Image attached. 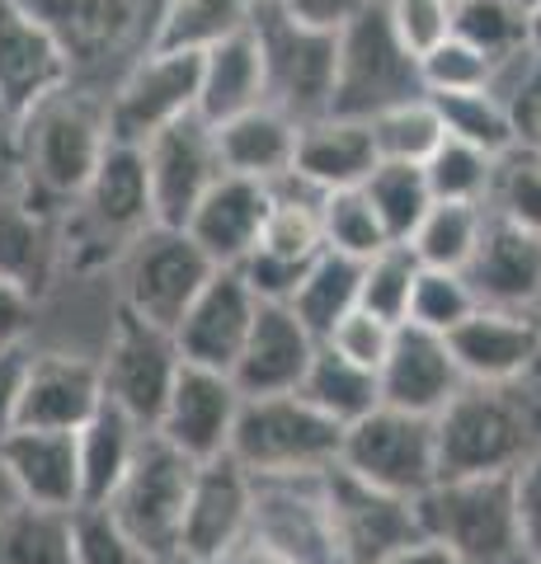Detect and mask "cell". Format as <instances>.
I'll use <instances>...</instances> for the list:
<instances>
[{
  "label": "cell",
  "instance_id": "d4e9b609",
  "mask_svg": "<svg viewBox=\"0 0 541 564\" xmlns=\"http://www.w3.org/2000/svg\"><path fill=\"white\" fill-rule=\"evenodd\" d=\"M264 217H269V184L246 180V174H221L198 198V207L188 212L184 231L217 269H236L259 245Z\"/></svg>",
  "mask_w": 541,
  "mask_h": 564
},
{
  "label": "cell",
  "instance_id": "be15d7a7",
  "mask_svg": "<svg viewBox=\"0 0 541 564\" xmlns=\"http://www.w3.org/2000/svg\"><path fill=\"white\" fill-rule=\"evenodd\" d=\"M522 564H541V560H522Z\"/></svg>",
  "mask_w": 541,
  "mask_h": 564
},
{
  "label": "cell",
  "instance_id": "8d00e7d4",
  "mask_svg": "<svg viewBox=\"0 0 541 564\" xmlns=\"http://www.w3.org/2000/svg\"><path fill=\"white\" fill-rule=\"evenodd\" d=\"M363 198L372 203L381 231L391 240L405 245L410 231L419 226V217L433 207V193H429V180H424V165H410V161H377L372 174L358 184Z\"/></svg>",
  "mask_w": 541,
  "mask_h": 564
},
{
  "label": "cell",
  "instance_id": "7a4b0ae2",
  "mask_svg": "<svg viewBox=\"0 0 541 564\" xmlns=\"http://www.w3.org/2000/svg\"><path fill=\"white\" fill-rule=\"evenodd\" d=\"M433 429L443 475H513L541 447V381H466Z\"/></svg>",
  "mask_w": 541,
  "mask_h": 564
},
{
  "label": "cell",
  "instance_id": "9c48e42d",
  "mask_svg": "<svg viewBox=\"0 0 541 564\" xmlns=\"http://www.w3.org/2000/svg\"><path fill=\"white\" fill-rule=\"evenodd\" d=\"M217 273V263L207 259L184 226H161L151 221L142 236L128 240V250L118 254V282H123V311L142 315L151 325L174 329L184 306L198 296V288Z\"/></svg>",
  "mask_w": 541,
  "mask_h": 564
},
{
  "label": "cell",
  "instance_id": "f1b7e54d",
  "mask_svg": "<svg viewBox=\"0 0 541 564\" xmlns=\"http://www.w3.org/2000/svg\"><path fill=\"white\" fill-rule=\"evenodd\" d=\"M269 104L264 95V57H259L255 29H236L231 39H221L203 52L198 62V118L203 122H226L246 109Z\"/></svg>",
  "mask_w": 541,
  "mask_h": 564
},
{
  "label": "cell",
  "instance_id": "d6986e66",
  "mask_svg": "<svg viewBox=\"0 0 541 564\" xmlns=\"http://www.w3.org/2000/svg\"><path fill=\"white\" fill-rule=\"evenodd\" d=\"M377 386H381V404L433 419V414H443V404L466 386V377L447 348V334L400 325L387 358L377 367Z\"/></svg>",
  "mask_w": 541,
  "mask_h": 564
},
{
  "label": "cell",
  "instance_id": "603a6c76",
  "mask_svg": "<svg viewBox=\"0 0 541 564\" xmlns=\"http://www.w3.org/2000/svg\"><path fill=\"white\" fill-rule=\"evenodd\" d=\"M321 339L292 315V306L259 302L255 325L246 334V348L231 367V381L240 395H288L302 386Z\"/></svg>",
  "mask_w": 541,
  "mask_h": 564
},
{
  "label": "cell",
  "instance_id": "c3c4849f",
  "mask_svg": "<svg viewBox=\"0 0 541 564\" xmlns=\"http://www.w3.org/2000/svg\"><path fill=\"white\" fill-rule=\"evenodd\" d=\"M396 329H400V325H391V321H381V315L354 306L335 329L325 334L321 344H329L335 352H344L348 362L372 367V372H377L381 358H387V348H391V339H396Z\"/></svg>",
  "mask_w": 541,
  "mask_h": 564
},
{
  "label": "cell",
  "instance_id": "4dcf8cb0",
  "mask_svg": "<svg viewBox=\"0 0 541 564\" xmlns=\"http://www.w3.org/2000/svg\"><path fill=\"white\" fill-rule=\"evenodd\" d=\"M151 429H142L128 410L104 400L99 410L76 429V462H80V503H104L128 475L137 447Z\"/></svg>",
  "mask_w": 541,
  "mask_h": 564
},
{
  "label": "cell",
  "instance_id": "7dc6e473",
  "mask_svg": "<svg viewBox=\"0 0 541 564\" xmlns=\"http://www.w3.org/2000/svg\"><path fill=\"white\" fill-rule=\"evenodd\" d=\"M419 80L424 95H457V90H480L490 80V57L480 47H470L457 33H447L439 47H429L419 57Z\"/></svg>",
  "mask_w": 541,
  "mask_h": 564
},
{
  "label": "cell",
  "instance_id": "11a10c76",
  "mask_svg": "<svg viewBox=\"0 0 541 564\" xmlns=\"http://www.w3.org/2000/svg\"><path fill=\"white\" fill-rule=\"evenodd\" d=\"M33 296L24 288L0 278V344H24V334L33 325Z\"/></svg>",
  "mask_w": 541,
  "mask_h": 564
},
{
  "label": "cell",
  "instance_id": "ffe728a7",
  "mask_svg": "<svg viewBox=\"0 0 541 564\" xmlns=\"http://www.w3.org/2000/svg\"><path fill=\"white\" fill-rule=\"evenodd\" d=\"M466 381H528L541 362V315L476 306L447 334Z\"/></svg>",
  "mask_w": 541,
  "mask_h": 564
},
{
  "label": "cell",
  "instance_id": "f546056e",
  "mask_svg": "<svg viewBox=\"0 0 541 564\" xmlns=\"http://www.w3.org/2000/svg\"><path fill=\"white\" fill-rule=\"evenodd\" d=\"M296 128L283 109L273 104H259V109H246L236 118L217 122V151H221V165L226 174H246V180L269 184L278 174L292 170V155H296Z\"/></svg>",
  "mask_w": 541,
  "mask_h": 564
},
{
  "label": "cell",
  "instance_id": "8992f818",
  "mask_svg": "<svg viewBox=\"0 0 541 564\" xmlns=\"http://www.w3.org/2000/svg\"><path fill=\"white\" fill-rule=\"evenodd\" d=\"M194 470H198V462H188L184 452H174L165 437L147 433L142 447H137V456H132L128 475L118 480V489L109 494V499H104L113 522L137 541V551H142L151 564L174 560Z\"/></svg>",
  "mask_w": 541,
  "mask_h": 564
},
{
  "label": "cell",
  "instance_id": "db71d44e",
  "mask_svg": "<svg viewBox=\"0 0 541 564\" xmlns=\"http://www.w3.org/2000/svg\"><path fill=\"white\" fill-rule=\"evenodd\" d=\"M278 10L296 24H311V29H325V33H339L354 14L368 6V0H273Z\"/></svg>",
  "mask_w": 541,
  "mask_h": 564
},
{
  "label": "cell",
  "instance_id": "680465c9",
  "mask_svg": "<svg viewBox=\"0 0 541 564\" xmlns=\"http://www.w3.org/2000/svg\"><path fill=\"white\" fill-rule=\"evenodd\" d=\"M226 564H288V560H278V555H269V551H259L255 541H246V545H240V551H236L231 560H226Z\"/></svg>",
  "mask_w": 541,
  "mask_h": 564
},
{
  "label": "cell",
  "instance_id": "f907efd6",
  "mask_svg": "<svg viewBox=\"0 0 541 564\" xmlns=\"http://www.w3.org/2000/svg\"><path fill=\"white\" fill-rule=\"evenodd\" d=\"M311 269V263H296V259H283V254H269V250H250L246 259L236 263V273L250 282V292L259 296V302H278L288 306L296 282H302V273Z\"/></svg>",
  "mask_w": 541,
  "mask_h": 564
},
{
  "label": "cell",
  "instance_id": "6f0895ef",
  "mask_svg": "<svg viewBox=\"0 0 541 564\" xmlns=\"http://www.w3.org/2000/svg\"><path fill=\"white\" fill-rule=\"evenodd\" d=\"M14 184V122L0 113V188Z\"/></svg>",
  "mask_w": 541,
  "mask_h": 564
},
{
  "label": "cell",
  "instance_id": "bcb514c9",
  "mask_svg": "<svg viewBox=\"0 0 541 564\" xmlns=\"http://www.w3.org/2000/svg\"><path fill=\"white\" fill-rule=\"evenodd\" d=\"M72 555L76 564H151L104 503L72 508Z\"/></svg>",
  "mask_w": 541,
  "mask_h": 564
},
{
  "label": "cell",
  "instance_id": "484cf974",
  "mask_svg": "<svg viewBox=\"0 0 541 564\" xmlns=\"http://www.w3.org/2000/svg\"><path fill=\"white\" fill-rule=\"evenodd\" d=\"M0 456L20 503L33 508H80V462H76V433L62 429H10L0 437Z\"/></svg>",
  "mask_w": 541,
  "mask_h": 564
},
{
  "label": "cell",
  "instance_id": "5b68a950",
  "mask_svg": "<svg viewBox=\"0 0 541 564\" xmlns=\"http://www.w3.org/2000/svg\"><path fill=\"white\" fill-rule=\"evenodd\" d=\"M424 95L419 80V57L396 39L387 6L368 0L354 20L335 33V90H329V113L339 118H377L400 99Z\"/></svg>",
  "mask_w": 541,
  "mask_h": 564
},
{
  "label": "cell",
  "instance_id": "f5cc1de1",
  "mask_svg": "<svg viewBox=\"0 0 541 564\" xmlns=\"http://www.w3.org/2000/svg\"><path fill=\"white\" fill-rule=\"evenodd\" d=\"M24 372H29V344H0V437L20 423Z\"/></svg>",
  "mask_w": 541,
  "mask_h": 564
},
{
  "label": "cell",
  "instance_id": "52a82bcc",
  "mask_svg": "<svg viewBox=\"0 0 541 564\" xmlns=\"http://www.w3.org/2000/svg\"><path fill=\"white\" fill-rule=\"evenodd\" d=\"M250 29L264 57V95L273 109H283L292 122H311L329 113L335 90V33L288 20L273 0H255Z\"/></svg>",
  "mask_w": 541,
  "mask_h": 564
},
{
  "label": "cell",
  "instance_id": "e7e4bbea",
  "mask_svg": "<svg viewBox=\"0 0 541 564\" xmlns=\"http://www.w3.org/2000/svg\"><path fill=\"white\" fill-rule=\"evenodd\" d=\"M537 377H541V362H537Z\"/></svg>",
  "mask_w": 541,
  "mask_h": 564
},
{
  "label": "cell",
  "instance_id": "74e56055",
  "mask_svg": "<svg viewBox=\"0 0 541 564\" xmlns=\"http://www.w3.org/2000/svg\"><path fill=\"white\" fill-rule=\"evenodd\" d=\"M485 212L541 236V147H522V141H513L504 155H495Z\"/></svg>",
  "mask_w": 541,
  "mask_h": 564
},
{
  "label": "cell",
  "instance_id": "8fae6325",
  "mask_svg": "<svg viewBox=\"0 0 541 564\" xmlns=\"http://www.w3.org/2000/svg\"><path fill=\"white\" fill-rule=\"evenodd\" d=\"M325 503H329V527H335L339 564H381L387 555L424 541L419 499H400V494L358 480L339 462L325 470Z\"/></svg>",
  "mask_w": 541,
  "mask_h": 564
},
{
  "label": "cell",
  "instance_id": "f35d334b",
  "mask_svg": "<svg viewBox=\"0 0 541 564\" xmlns=\"http://www.w3.org/2000/svg\"><path fill=\"white\" fill-rule=\"evenodd\" d=\"M372 141H377V155L381 161H410V165H424L443 132V118L433 109L429 95H414V99H400L391 109H381L377 118H368Z\"/></svg>",
  "mask_w": 541,
  "mask_h": 564
},
{
  "label": "cell",
  "instance_id": "03108f58",
  "mask_svg": "<svg viewBox=\"0 0 541 564\" xmlns=\"http://www.w3.org/2000/svg\"><path fill=\"white\" fill-rule=\"evenodd\" d=\"M452 6H457V0H452Z\"/></svg>",
  "mask_w": 541,
  "mask_h": 564
},
{
  "label": "cell",
  "instance_id": "83f0119b",
  "mask_svg": "<svg viewBox=\"0 0 541 564\" xmlns=\"http://www.w3.org/2000/svg\"><path fill=\"white\" fill-rule=\"evenodd\" d=\"M62 269V217H47L20 198V188H0V278L24 288L33 302L52 288Z\"/></svg>",
  "mask_w": 541,
  "mask_h": 564
},
{
  "label": "cell",
  "instance_id": "9f6ffc18",
  "mask_svg": "<svg viewBox=\"0 0 541 564\" xmlns=\"http://www.w3.org/2000/svg\"><path fill=\"white\" fill-rule=\"evenodd\" d=\"M381 564H462L457 555L447 551V545H439V541H414V545H405V551H396V555H387Z\"/></svg>",
  "mask_w": 541,
  "mask_h": 564
},
{
  "label": "cell",
  "instance_id": "277c9868",
  "mask_svg": "<svg viewBox=\"0 0 541 564\" xmlns=\"http://www.w3.org/2000/svg\"><path fill=\"white\" fill-rule=\"evenodd\" d=\"M344 429L325 419L296 391L288 395H246L236 414L231 452L255 480H292V475H325L339 462Z\"/></svg>",
  "mask_w": 541,
  "mask_h": 564
},
{
  "label": "cell",
  "instance_id": "7bdbcfd3",
  "mask_svg": "<svg viewBox=\"0 0 541 564\" xmlns=\"http://www.w3.org/2000/svg\"><path fill=\"white\" fill-rule=\"evenodd\" d=\"M321 236L325 250H339L348 259H372L391 236L381 231L372 203L363 198V188H335L321 198Z\"/></svg>",
  "mask_w": 541,
  "mask_h": 564
},
{
  "label": "cell",
  "instance_id": "b9f144b4",
  "mask_svg": "<svg viewBox=\"0 0 541 564\" xmlns=\"http://www.w3.org/2000/svg\"><path fill=\"white\" fill-rule=\"evenodd\" d=\"M452 33L480 47L490 62L528 47V10L513 0H457L452 6Z\"/></svg>",
  "mask_w": 541,
  "mask_h": 564
},
{
  "label": "cell",
  "instance_id": "2e32d148",
  "mask_svg": "<svg viewBox=\"0 0 541 564\" xmlns=\"http://www.w3.org/2000/svg\"><path fill=\"white\" fill-rule=\"evenodd\" d=\"M142 155L151 180V212L161 226H184L203 193L226 174L213 122H203L198 113L161 128L142 147Z\"/></svg>",
  "mask_w": 541,
  "mask_h": 564
},
{
  "label": "cell",
  "instance_id": "d6a6232c",
  "mask_svg": "<svg viewBox=\"0 0 541 564\" xmlns=\"http://www.w3.org/2000/svg\"><path fill=\"white\" fill-rule=\"evenodd\" d=\"M358 278H363V259H348L339 250H321L311 259V269L302 273V282H296L288 306L316 339H325V334L358 306Z\"/></svg>",
  "mask_w": 541,
  "mask_h": 564
},
{
  "label": "cell",
  "instance_id": "44dd1931",
  "mask_svg": "<svg viewBox=\"0 0 541 564\" xmlns=\"http://www.w3.org/2000/svg\"><path fill=\"white\" fill-rule=\"evenodd\" d=\"M24 6L62 43L72 76L99 70L109 57L128 52L147 20V0H24Z\"/></svg>",
  "mask_w": 541,
  "mask_h": 564
},
{
  "label": "cell",
  "instance_id": "ac0fdd59",
  "mask_svg": "<svg viewBox=\"0 0 541 564\" xmlns=\"http://www.w3.org/2000/svg\"><path fill=\"white\" fill-rule=\"evenodd\" d=\"M255 311H259V296L250 292V282L236 269H217L198 288L194 302L184 306L180 325H174L180 358L194 367H213V372H231L255 325Z\"/></svg>",
  "mask_w": 541,
  "mask_h": 564
},
{
  "label": "cell",
  "instance_id": "003e7915",
  "mask_svg": "<svg viewBox=\"0 0 541 564\" xmlns=\"http://www.w3.org/2000/svg\"><path fill=\"white\" fill-rule=\"evenodd\" d=\"M537 381H541V377H537Z\"/></svg>",
  "mask_w": 541,
  "mask_h": 564
},
{
  "label": "cell",
  "instance_id": "816d5d0a",
  "mask_svg": "<svg viewBox=\"0 0 541 564\" xmlns=\"http://www.w3.org/2000/svg\"><path fill=\"white\" fill-rule=\"evenodd\" d=\"M513 508L528 560H541V447L513 470Z\"/></svg>",
  "mask_w": 541,
  "mask_h": 564
},
{
  "label": "cell",
  "instance_id": "9a60e30c",
  "mask_svg": "<svg viewBox=\"0 0 541 564\" xmlns=\"http://www.w3.org/2000/svg\"><path fill=\"white\" fill-rule=\"evenodd\" d=\"M240 395L231 372H213V367H194L184 362L174 377L170 395L155 414L151 433L165 437L174 452H184L188 462H217L231 452V433H236V414H240Z\"/></svg>",
  "mask_w": 541,
  "mask_h": 564
},
{
  "label": "cell",
  "instance_id": "60d3db41",
  "mask_svg": "<svg viewBox=\"0 0 541 564\" xmlns=\"http://www.w3.org/2000/svg\"><path fill=\"white\" fill-rule=\"evenodd\" d=\"M414 278H419V259L410 245H381L372 259H363V278H358V306L381 315L391 325H405V311H410V292H414Z\"/></svg>",
  "mask_w": 541,
  "mask_h": 564
},
{
  "label": "cell",
  "instance_id": "7402d4cb",
  "mask_svg": "<svg viewBox=\"0 0 541 564\" xmlns=\"http://www.w3.org/2000/svg\"><path fill=\"white\" fill-rule=\"evenodd\" d=\"M104 404V377L99 358L85 352H29L24 395H20V423L14 429H62L76 433L85 419Z\"/></svg>",
  "mask_w": 541,
  "mask_h": 564
},
{
  "label": "cell",
  "instance_id": "d590c367",
  "mask_svg": "<svg viewBox=\"0 0 541 564\" xmlns=\"http://www.w3.org/2000/svg\"><path fill=\"white\" fill-rule=\"evenodd\" d=\"M0 564H76L72 513L14 503L0 518Z\"/></svg>",
  "mask_w": 541,
  "mask_h": 564
},
{
  "label": "cell",
  "instance_id": "3957f363",
  "mask_svg": "<svg viewBox=\"0 0 541 564\" xmlns=\"http://www.w3.org/2000/svg\"><path fill=\"white\" fill-rule=\"evenodd\" d=\"M424 536L447 545L462 564H522L513 475H443L419 494Z\"/></svg>",
  "mask_w": 541,
  "mask_h": 564
},
{
  "label": "cell",
  "instance_id": "e575fe53",
  "mask_svg": "<svg viewBox=\"0 0 541 564\" xmlns=\"http://www.w3.org/2000/svg\"><path fill=\"white\" fill-rule=\"evenodd\" d=\"M485 203H447V198H433V207L419 217V226L410 231V250L424 269H466L476 245L485 236Z\"/></svg>",
  "mask_w": 541,
  "mask_h": 564
},
{
  "label": "cell",
  "instance_id": "6125c7cd",
  "mask_svg": "<svg viewBox=\"0 0 541 564\" xmlns=\"http://www.w3.org/2000/svg\"><path fill=\"white\" fill-rule=\"evenodd\" d=\"M513 6H522V10H532V6H537V0H513Z\"/></svg>",
  "mask_w": 541,
  "mask_h": 564
},
{
  "label": "cell",
  "instance_id": "ab89813d",
  "mask_svg": "<svg viewBox=\"0 0 541 564\" xmlns=\"http://www.w3.org/2000/svg\"><path fill=\"white\" fill-rule=\"evenodd\" d=\"M429 99H433V109H439V118H443V132L466 141V147L504 155L518 141L509 109H504L485 85L480 90H457V95H429Z\"/></svg>",
  "mask_w": 541,
  "mask_h": 564
},
{
  "label": "cell",
  "instance_id": "ba28073f",
  "mask_svg": "<svg viewBox=\"0 0 541 564\" xmlns=\"http://www.w3.org/2000/svg\"><path fill=\"white\" fill-rule=\"evenodd\" d=\"M339 466L400 499H419L439 485V429L424 414H405L377 404L372 414L348 423L339 437Z\"/></svg>",
  "mask_w": 541,
  "mask_h": 564
},
{
  "label": "cell",
  "instance_id": "681fc988",
  "mask_svg": "<svg viewBox=\"0 0 541 564\" xmlns=\"http://www.w3.org/2000/svg\"><path fill=\"white\" fill-rule=\"evenodd\" d=\"M396 39L405 43L414 57H424L429 47H439L452 33V0H381Z\"/></svg>",
  "mask_w": 541,
  "mask_h": 564
},
{
  "label": "cell",
  "instance_id": "1f68e13d",
  "mask_svg": "<svg viewBox=\"0 0 541 564\" xmlns=\"http://www.w3.org/2000/svg\"><path fill=\"white\" fill-rule=\"evenodd\" d=\"M296 395L311 400L325 419H335L339 429H348V423H358L363 414H372L381 404V386H377L372 367L348 362L344 352L321 344L316 358H311V367H306L302 386H296Z\"/></svg>",
  "mask_w": 541,
  "mask_h": 564
},
{
  "label": "cell",
  "instance_id": "30bf717a",
  "mask_svg": "<svg viewBox=\"0 0 541 564\" xmlns=\"http://www.w3.org/2000/svg\"><path fill=\"white\" fill-rule=\"evenodd\" d=\"M198 62H203V52L147 47L128 66V76L113 85V95L104 99L109 141L147 147L161 128L198 113Z\"/></svg>",
  "mask_w": 541,
  "mask_h": 564
},
{
  "label": "cell",
  "instance_id": "6da1fadb",
  "mask_svg": "<svg viewBox=\"0 0 541 564\" xmlns=\"http://www.w3.org/2000/svg\"><path fill=\"white\" fill-rule=\"evenodd\" d=\"M104 147H109L104 99L85 95L76 80L62 85L14 122V188L47 217H62L90 184Z\"/></svg>",
  "mask_w": 541,
  "mask_h": 564
},
{
  "label": "cell",
  "instance_id": "7c38bea8",
  "mask_svg": "<svg viewBox=\"0 0 541 564\" xmlns=\"http://www.w3.org/2000/svg\"><path fill=\"white\" fill-rule=\"evenodd\" d=\"M180 367H184V358H180V344H174V329L151 325L142 315L118 306L109 344H104V358H99L104 400H113L118 410H128L142 429H151L174 377H180Z\"/></svg>",
  "mask_w": 541,
  "mask_h": 564
},
{
  "label": "cell",
  "instance_id": "4fadbf2b",
  "mask_svg": "<svg viewBox=\"0 0 541 564\" xmlns=\"http://www.w3.org/2000/svg\"><path fill=\"white\" fill-rule=\"evenodd\" d=\"M250 513H255V475L236 456H217L194 470L180 522V564H226L240 545L250 541Z\"/></svg>",
  "mask_w": 541,
  "mask_h": 564
},
{
  "label": "cell",
  "instance_id": "5bb4252c",
  "mask_svg": "<svg viewBox=\"0 0 541 564\" xmlns=\"http://www.w3.org/2000/svg\"><path fill=\"white\" fill-rule=\"evenodd\" d=\"M250 541L288 564H339L335 527H329V503H325V475L255 480Z\"/></svg>",
  "mask_w": 541,
  "mask_h": 564
},
{
  "label": "cell",
  "instance_id": "94428289",
  "mask_svg": "<svg viewBox=\"0 0 541 564\" xmlns=\"http://www.w3.org/2000/svg\"><path fill=\"white\" fill-rule=\"evenodd\" d=\"M528 47H537V52H541V0L528 10Z\"/></svg>",
  "mask_w": 541,
  "mask_h": 564
},
{
  "label": "cell",
  "instance_id": "836d02e7",
  "mask_svg": "<svg viewBox=\"0 0 541 564\" xmlns=\"http://www.w3.org/2000/svg\"><path fill=\"white\" fill-rule=\"evenodd\" d=\"M250 10H255V0H165L147 47L207 52L213 43L231 39L236 29H246Z\"/></svg>",
  "mask_w": 541,
  "mask_h": 564
},
{
  "label": "cell",
  "instance_id": "e0dca14e",
  "mask_svg": "<svg viewBox=\"0 0 541 564\" xmlns=\"http://www.w3.org/2000/svg\"><path fill=\"white\" fill-rule=\"evenodd\" d=\"M72 80V62L39 14L24 0H0V113L20 122Z\"/></svg>",
  "mask_w": 541,
  "mask_h": 564
},
{
  "label": "cell",
  "instance_id": "ee69618b",
  "mask_svg": "<svg viewBox=\"0 0 541 564\" xmlns=\"http://www.w3.org/2000/svg\"><path fill=\"white\" fill-rule=\"evenodd\" d=\"M490 174H495V155L480 147H466L457 137H443L439 151L424 161L429 193L433 198H447V203H485Z\"/></svg>",
  "mask_w": 541,
  "mask_h": 564
},
{
  "label": "cell",
  "instance_id": "91938a15",
  "mask_svg": "<svg viewBox=\"0 0 541 564\" xmlns=\"http://www.w3.org/2000/svg\"><path fill=\"white\" fill-rule=\"evenodd\" d=\"M20 503V489H14V480H10V470H6V456H0V518L10 513V508Z\"/></svg>",
  "mask_w": 541,
  "mask_h": 564
},
{
  "label": "cell",
  "instance_id": "4316f807",
  "mask_svg": "<svg viewBox=\"0 0 541 564\" xmlns=\"http://www.w3.org/2000/svg\"><path fill=\"white\" fill-rule=\"evenodd\" d=\"M381 161L372 128L363 118H339V113H321L296 128V155L292 170L306 184H316L321 193L335 188H358Z\"/></svg>",
  "mask_w": 541,
  "mask_h": 564
},
{
  "label": "cell",
  "instance_id": "f6af8a7d",
  "mask_svg": "<svg viewBox=\"0 0 541 564\" xmlns=\"http://www.w3.org/2000/svg\"><path fill=\"white\" fill-rule=\"evenodd\" d=\"M476 306L480 302H476V292H470L466 273H457V269H424V263H419L405 325L433 329V334H452Z\"/></svg>",
  "mask_w": 541,
  "mask_h": 564
},
{
  "label": "cell",
  "instance_id": "cb8c5ba5",
  "mask_svg": "<svg viewBox=\"0 0 541 564\" xmlns=\"http://www.w3.org/2000/svg\"><path fill=\"white\" fill-rule=\"evenodd\" d=\"M462 273L480 306L541 315V236L522 226L485 217V236Z\"/></svg>",
  "mask_w": 541,
  "mask_h": 564
}]
</instances>
